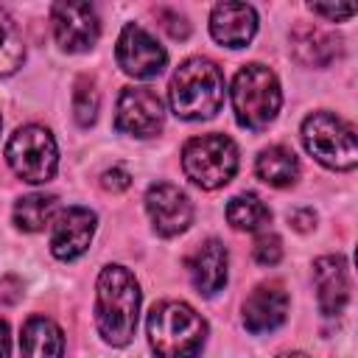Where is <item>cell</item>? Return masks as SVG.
Returning a JSON list of instances; mask_svg holds the SVG:
<instances>
[{
  "label": "cell",
  "instance_id": "cell-27",
  "mask_svg": "<svg viewBox=\"0 0 358 358\" xmlns=\"http://www.w3.org/2000/svg\"><path fill=\"white\" fill-rule=\"evenodd\" d=\"M308 8H310L313 14H319V17L333 20V22H341V20H347V17L355 14V6H352V3H344V6H322V3H310Z\"/></svg>",
  "mask_w": 358,
  "mask_h": 358
},
{
  "label": "cell",
  "instance_id": "cell-13",
  "mask_svg": "<svg viewBox=\"0 0 358 358\" xmlns=\"http://www.w3.org/2000/svg\"><path fill=\"white\" fill-rule=\"evenodd\" d=\"M288 316V294L280 282H260L243 299V327L255 336L277 330Z\"/></svg>",
  "mask_w": 358,
  "mask_h": 358
},
{
  "label": "cell",
  "instance_id": "cell-23",
  "mask_svg": "<svg viewBox=\"0 0 358 358\" xmlns=\"http://www.w3.org/2000/svg\"><path fill=\"white\" fill-rule=\"evenodd\" d=\"M98 106H101V95L95 90V81L90 76H81L76 81V90H73V115H76V123L78 126H92L95 117H98Z\"/></svg>",
  "mask_w": 358,
  "mask_h": 358
},
{
  "label": "cell",
  "instance_id": "cell-9",
  "mask_svg": "<svg viewBox=\"0 0 358 358\" xmlns=\"http://www.w3.org/2000/svg\"><path fill=\"white\" fill-rule=\"evenodd\" d=\"M115 59L120 64V70L131 78H154L165 70L168 53L165 48L137 22H129L120 36H117V48H115Z\"/></svg>",
  "mask_w": 358,
  "mask_h": 358
},
{
  "label": "cell",
  "instance_id": "cell-8",
  "mask_svg": "<svg viewBox=\"0 0 358 358\" xmlns=\"http://www.w3.org/2000/svg\"><path fill=\"white\" fill-rule=\"evenodd\" d=\"M50 22H53V36L59 48L67 53L92 50L101 36L98 11L90 3H53Z\"/></svg>",
  "mask_w": 358,
  "mask_h": 358
},
{
  "label": "cell",
  "instance_id": "cell-15",
  "mask_svg": "<svg viewBox=\"0 0 358 358\" xmlns=\"http://www.w3.org/2000/svg\"><path fill=\"white\" fill-rule=\"evenodd\" d=\"M257 31V14L249 3H218L210 14V34L224 48H246Z\"/></svg>",
  "mask_w": 358,
  "mask_h": 358
},
{
  "label": "cell",
  "instance_id": "cell-5",
  "mask_svg": "<svg viewBox=\"0 0 358 358\" xmlns=\"http://www.w3.org/2000/svg\"><path fill=\"white\" fill-rule=\"evenodd\" d=\"M305 151L330 171H352L358 165L355 131L333 112H313L302 123Z\"/></svg>",
  "mask_w": 358,
  "mask_h": 358
},
{
  "label": "cell",
  "instance_id": "cell-29",
  "mask_svg": "<svg viewBox=\"0 0 358 358\" xmlns=\"http://www.w3.org/2000/svg\"><path fill=\"white\" fill-rule=\"evenodd\" d=\"M8 347H11V336H8V324L0 319V358H8Z\"/></svg>",
  "mask_w": 358,
  "mask_h": 358
},
{
  "label": "cell",
  "instance_id": "cell-25",
  "mask_svg": "<svg viewBox=\"0 0 358 358\" xmlns=\"http://www.w3.org/2000/svg\"><path fill=\"white\" fill-rule=\"evenodd\" d=\"M162 28L171 34V39H187L190 36V22L179 14V11H171V8H159L157 11Z\"/></svg>",
  "mask_w": 358,
  "mask_h": 358
},
{
  "label": "cell",
  "instance_id": "cell-18",
  "mask_svg": "<svg viewBox=\"0 0 358 358\" xmlns=\"http://www.w3.org/2000/svg\"><path fill=\"white\" fill-rule=\"evenodd\" d=\"M20 352L22 358H62L64 336L59 324L48 316H31L20 333Z\"/></svg>",
  "mask_w": 358,
  "mask_h": 358
},
{
  "label": "cell",
  "instance_id": "cell-11",
  "mask_svg": "<svg viewBox=\"0 0 358 358\" xmlns=\"http://www.w3.org/2000/svg\"><path fill=\"white\" fill-rule=\"evenodd\" d=\"M145 210H148V218H151L157 235H162V238H173L179 232H185L193 221V204H190L187 193L168 182H157L148 187Z\"/></svg>",
  "mask_w": 358,
  "mask_h": 358
},
{
  "label": "cell",
  "instance_id": "cell-7",
  "mask_svg": "<svg viewBox=\"0 0 358 358\" xmlns=\"http://www.w3.org/2000/svg\"><path fill=\"white\" fill-rule=\"evenodd\" d=\"M6 162L22 182L31 185L50 182L59 168V148L53 134L34 123L17 129L6 145Z\"/></svg>",
  "mask_w": 358,
  "mask_h": 358
},
{
  "label": "cell",
  "instance_id": "cell-1",
  "mask_svg": "<svg viewBox=\"0 0 358 358\" xmlns=\"http://www.w3.org/2000/svg\"><path fill=\"white\" fill-rule=\"evenodd\" d=\"M140 313V285L126 266H106L98 274L95 324L106 344L126 347L134 338Z\"/></svg>",
  "mask_w": 358,
  "mask_h": 358
},
{
  "label": "cell",
  "instance_id": "cell-31",
  "mask_svg": "<svg viewBox=\"0 0 358 358\" xmlns=\"http://www.w3.org/2000/svg\"><path fill=\"white\" fill-rule=\"evenodd\" d=\"M0 126H3V120H0Z\"/></svg>",
  "mask_w": 358,
  "mask_h": 358
},
{
  "label": "cell",
  "instance_id": "cell-14",
  "mask_svg": "<svg viewBox=\"0 0 358 358\" xmlns=\"http://www.w3.org/2000/svg\"><path fill=\"white\" fill-rule=\"evenodd\" d=\"M313 285H316V299L324 316H336L344 310L350 299V271L347 260L341 255H324L313 260Z\"/></svg>",
  "mask_w": 358,
  "mask_h": 358
},
{
  "label": "cell",
  "instance_id": "cell-16",
  "mask_svg": "<svg viewBox=\"0 0 358 358\" xmlns=\"http://www.w3.org/2000/svg\"><path fill=\"white\" fill-rule=\"evenodd\" d=\"M227 266H229L227 246L215 238L204 241L187 260L190 280L199 288V294H204V296H213L227 285Z\"/></svg>",
  "mask_w": 358,
  "mask_h": 358
},
{
  "label": "cell",
  "instance_id": "cell-6",
  "mask_svg": "<svg viewBox=\"0 0 358 358\" xmlns=\"http://www.w3.org/2000/svg\"><path fill=\"white\" fill-rule=\"evenodd\" d=\"M182 171L201 190L224 187L238 171V145L227 134H201L182 148Z\"/></svg>",
  "mask_w": 358,
  "mask_h": 358
},
{
  "label": "cell",
  "instance_id": "cell-21",
  "mask_svg": "<svg viewBox=\"0 0 358 358\" xmlns=\"http://www.w3.org/2000/svg\"><path fill=\"white\" fill-rule=\"evenodd\" d=\"M56 215V196L50 193H28L14 204V224L22 232H42Z\"/></svg>",
  "mask_w": 358,
  "mask_h": 358
},
{
  "label": "cell",
  "instance_id": "cell-3",
  "mask_svg": "<svg viewBox=\"0 0 358 358\" xmlns=\"http://www.w3.org/2000/svg\"><path fill=\"white\" fill-rule=\"evenodd\" d=\"M224 73L210 59H187L171 78V109L182 120H207L224 103Z\"/></svg>",
  "mask_w": 358,
  "mask_h": 358
},
{
  "label": "cell",
  "instance_id": "cell-10",
  "mask_svg": "<svg viewBox=\"0 0 358 358\" xmlns=\"http://www.w3.org/2000/svg\"><path fill=\"white\" fill-rule=\"evenodd\" d=\"M165 123V106L148 87H126L117 98L115 129L131 137H154Z\"/></svg>",
  "mask_w": 358,
  "mask_h": 358
},
{
  "label": "cell",
  "instance_id": "cell-26",
  "mask_svg": "<svg viewBox=\"0 0 358 358\" xmlns=\"http://www.w3.org/2000/svg\"><path fill=\"white\" fill-rule=\"evenodd\" d=\"M101 185H103V190H109V193H123V190L131 185V176H129V171H123V168H109V171L101 173Z\"/></svg>",
  "mask_w": 358,
  "mask_h": 358
},
{
  "label": "cell",
  "instance_id": "cell-30",
  "mask_svg": "<svg viewBox=\"0 0 358 358\" xmlns=\"http://www.w3.org/2000/svg\"><path fill=\"white\" fill-rule=\"evenodd\" d=\"M274 358H308V355L299 352V350H288V352H280V355H274Z\"/></svg>",
  "mask_w": 358,
  "mask_h": 358
},
{
  "label": "cell",
  "instance_id": "cell-19",
  "mask_svg": "<svg viewBox=\"0 0 358 358\" xmlns=\"http://www.w3.org/2000/svg\"><path fill=\"white\" fill-rule=\"evenodd\" d=\"M255 171L271 187H291L296 182V176H299V162H296V154L291 148L268 145V148H263L257 154Z\"/></svg>",
  "mask_w": 358,
  "mask_h": 358
},
{
  "label": "cell",
  "instance_id": "cell-12",
  "mask_svg": "<svg viewBox=\"0 0 358 358\" xmlns=\"http://www.w3.org/2000/svg\"><path fill=\"white\" fill-rule=\"evenodd\" d=\"M95 213L87 207H64L53 218L50 229V252L56 260H76L90 249L95 235Z\"/></svg>",
  "mask_w": 358,
  "mask_h": 358
},
{
  "label": "cell",
  "instance_id": "cell-17",
  "mask_svg": "<svg viewBox=\"0 0 358 358\" xmlns=\"http://www.w3.org/2000/svg\"><path fill=\"white\" fill-rule=\"evenodd\" d=\"M291 48L296 62L305 67H327L341 56V39L319 25H296L291 31Z\"/></svg>",
  "mask_w": 358,
  "mask_h": 358
},
{
  "label": "cell",
  "instance_id": "cell-20",
  "mask_svg": "<svg viewBox=\"0 0 358 358\" xmlns=\"http://www.w3.org/2000/svg\"><path fill=\"white\" fill-rule=\"evenodd\" d=\"M227 221L238 232H257L271 221V210L255 193H238L227 204Z\"/></svg>",
  "mask_w": 358,
  "mask_h": 358
},
{
  "label": "cell",
  "instance_id": "cell-22",
  "mask_svg": "<svg viewBox=\"0 0 358 358\" xmlns=\"http://www.w3.org/2000/svg\"><path fill=\"white\" fill-rule=\"evenodd\" d=\"M25 62V42L6 8H0V78L17 73Z\"/></svg>",
  "mask_w": 358,
  "mask_h": 358
},
{
  "label": "cell",
  "instance_id": "cell-24",
  "mask_svg": "<svg viewBox=\"0 0 358 358\" xmlns=\"http://www.w3.org/2000/svg\"><path fill=\"white\" fill-rule=\"evenodd\" d=\"M252 255L260 266H277L280 257H282V241L274 232H263V235H257V241L252 246Z\"/></svg>",
  "mask_w": 358,
  "mask_h": 358
},
{
  "label": "cell",
  "instance_id": "cell-28",
  "mask_svg": "<svg viewBox=\"0 0 358 358\" xmlns=\"http://www.w3.org/2000/svg\"><path fill=\"white\" fill-rule=\"evenodd\" d=\"M288 221H291V227H294V229L308 232V229H313V227H316V213H313V210H308V207H302V210H291V213H288Z\"/></svg>",
  "mask_w": 358,
  "mask_h": 358
},
{
  "label": "cell",
  "instance_id": "cell-4",
  "mask_svg": "<svg viewBox=\"0 0 358 358\" xmlns=\"http://www.w3.org/2000/svg\"><path fill=\"white\" fill-rule=\"evenodd\" d=\"M282 103L280 81L266 64H246L238 70L232 81V109L243 129L260 131L266 129Z\"/></svg>",
  "mask_w": 358,
  "mask_h": 358
},
{
  "label": "cell",
  "instance_id": "cell-2",
  "mask_svg": "<svg viewBox=\"0 0 358 358\" xmlns=\"http://www.w3.org/2000/svg\"><path fill=\"white\" fill-rule=\"evenodd\" d=\"M145 327L157 358H199L207 341V322L179 299L157 302L148 313Z\"/></svg>",
  "mask_w": 358,
  "mask_h": 358
}]
</instances>
